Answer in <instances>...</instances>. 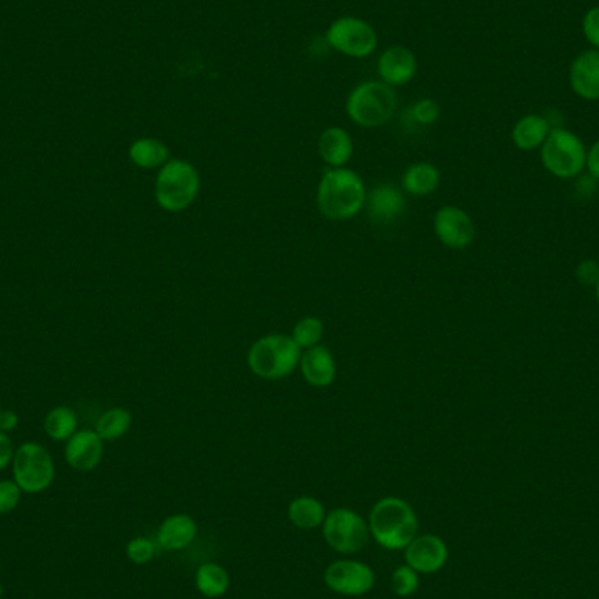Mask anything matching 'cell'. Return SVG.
I'll use <instances>...</instances> for the list:
<instances>
[{
  "label": "cell",
  "mask_w": 599,
  "mask_h": 599,
  "mask_svg": "<svg viewBox=\"0 0 599 599\" xmlns=\"http://www.w3.org/2000/svg\"><path fill=\"white\" fill-rule=\"evenodd\" d=\"M367 188L360 174L347 167L326 169L318 186V207L325 218L347 221L360 214L367 202Z\"/></svg>",
  "instance_id": "obj_1"
},
{
  "label": "cell",
  "mask_w": 599,
  "mask_h": 599,
  "mask_svg": "<svg viewBox=\"0 0 599 599\" xmlns=\"http://www.w3.org/2000/svg\"><path fill=\"white\" fill-rule=\"evenodd\" d=\"M368 528L375 542L384 549L403 550L416 538L419 521L410 503L388 496L377 501L370 510Z\"/></svg>",
  "instance_id": "obj_2"
},
{
  "label": "cell",
  "mask_w": 599,
  "mask_h": 599,
  "mask_svg": "<svg viewBox=\"0 0 599 599\" xmlns=\"http://www.w3.org/2000/svg\"><path fill=\"white\" fill-rule=\"evenodd\" d=\"M300 358L302 349L296 346L291 335L272 333L254 342L247 353V365L261 379L279 381L300 367Z\"/></svg>",
  "instance_id": "obj_3"
},
{
  "label": "cell",
  "mask_w": 599,
  "mask_h": 599,
  "mask_svg": "<svg viewBox=\"0 0 599 599\" xmlns=\"http://www.w3.org/2000/svg\"><path fill=\"white\" fill-rule=\"evenodd\" d=\"M200 186V174L193 163L183 158H170L156 176V204L167 212L186 211L197 200Z\"/></svg>",
  "instance_id": "obj_4"
},
{
  "label": "cell",
  "mask_w": 599,
  "mask_h": 599,
  "mask_svg": "<svg viewBox=\"0 0 599 599\" xmlns=\"http://www.w3.org/2000/svg\"><path fill=\"white\" fill-rule=\"evenodd\" d=\"M398 99L393 86L382 81H365L347 97L346 111L351 121L363 128L386 125L396 113Z\"/></svg>",
  "instance_id": "obj_5"
},
{
  "label": "cell",
  "mask_w": 599,
  "mask_h": 599,
  "mask_svg": "<svg viewBox=\"0 0 599 599\" xmlns=\"http://www.w3.org/2000/svg\"><path fill=\"white\" fill-rule=\"evenodd\" d=\"M587 149L577 135L563 127L550 130L542 146V163L559 179L577 177L585 169Z\"/></svg>",
  "instance_id": "obj_6"
},
{
  "label": "cell",
  "mask_w": 599,
  "mask_h": 599,
  "mask_svg": "<svg viewBox=\"0 0 599 599\" xmlns=\"http://www.w3.org/2000/svg\"><path fill=\"white\" fill-rule=\"evenodd\" d=\"M13 480L23 493H43L55 480V463L46 447L36 442L20 445L13 458Z\"/></svg>",
  "instance_id": "obj_7"
},
{
  "label": "cell",
  "mask_w": 599,
  "mask_h": 599,
  "mask_svg": "<svg viewBox=\"0 0 599 599\" xmlns=\"http://www.w3.org/2000/svg\"><path fill=\"white\" fill-rule=\"evenodd\" d=\"M321 528L328 547L346 556L365 549L372 536L368 522L349 508H335L330 514H326Z\"/></svg>",
  "instance_id": "obj_8"
},
{
  "label": "cell",
  "mask_w": 599,
  "mask_h": 599,
  "mask_svg": "<svg viewBox=\"0 0 599 599\" xmlns=\"http://www.w3.org/2000/svg\"><path fill=\"white\" fill-rule=\"evenodd\" d=\"M326 43L346 57L367 58L377 48V34L365 20L342 16L328 27Z\"/></svg>",
  "instance_id": "obj_9"
},
{
  "label": "cell",
  "mask_w": 599,
  "mask_h": 599,
  "mask_svg": "<svg viewBox=\"0 0 599 599\" xmlns=\"http://www.w3.org/2000/svg\"><path fill=\"white\" fill-rule=\"evenodd\" d=\"M325 584L330 591L340 596H363L372 591L375 584V573L368 564L354 559H340L330 564L325 570Z\"/></svg>",
  "instance_id": "obj_10"
},
{
  "label": "cell",
  "mask_w": 599,
  "mask_h": 599,
  "mask_svg": "<svg viewBox=\"0 0 599 599\" xmlns=\"http://www.w3.org/2000/svg\"><path fill=\"white\" fill-rule=\"evenodd\" d=\"M433 230L437 239L449 249H465L475 239L473 219L456 205H444L435 212Z\"/></svg>",
  "instance_id": "obj_11"
},
{
  "label": "cell",
  "mask_w": 599,
  "mask_h": 599,
  "mask_svg": "<svg viewBox=\"0 0 599 599\" xmlns=\"http://www.w3.org/2000/svg\"><path fill=\"white\" fill-rule=\"evenodd\" d=\"M403 550L405 564L417 573H437L449 559V549L437 535L416 536Z\"/></svg>",
  "instance_id": "obj_12"
},
{
  "label": "cell",
  "mask_w": 599,
  "mask_h": 599,
  "mask_svg": "<svg viewBox=\"0 0 599 599\" xmlns=\"http://www.w3.org/2000/svg\"><path fill=\"white\" fill-rule=\"evenodd\" d=\"M104 456V440L95 430L76 431L65 445V461L78 472H92Z\"/></svg>",
  "instance_id": "obj_13"
},
{
  "label": "cell",
  "mask_w": 599,
  "mask_h": 599,
  "mask_svg": "<svg viewBox=\"0 0 599 599\" xmlns=\"http://www.w3.org/2000/svg\"><path fill=\"white\" fill-rule=\"evenodd\" d=\"M416 71V55L403 46H393L384 51L377 62L381 81L389 86L407 85L416 76Z\"/></svg>",
  "instance_id": "obj_14"
},
{
  "label": "cell",
  "mask_w": 599,
  "mask_h": 599,
  "mask_svg": "<svg viewBox=\"0 0 599 599\" xmlns=\"http://www.w3.org/2000/svg\"><path fill=\"white\" fill-rule=\"evenodd\" d=\"M570 86L580 99L599 100V50L582 51L573 60Z\"/></svg>",
  "instance_id": "obj_15"
},
{
  "label": "cell",
  "mask_w": 599,
  "mask_h": 599,
  "mask_svg": "<svg viewBox=\"0 0 599 599\" xmlns=\"http://www.w3.org/2000/svg\"><path fill=\"white\" fill-rule=\"evenodd\" d=\"M300 372L304 375L305 381L314 388L332 386L337 377V363H335L332 351L321 344L302 351Z\"/></svg>",
  "instance_id": "obj_16"
},
{
  "label": "cell",
  "mask_w": 599,
  "mask_h": 599,
  "mask_svg": "<svg viewBox=\"0 0 599 599\" xmlns=\"http://www.w3.org/2000/svg\"><path fill=\"white\" fill-rule=\"evenodd\" d=\"M368 216L377 223H393L405 211V197L403 191L398 190L395 184H377L367 193Z\"/></svg>",
  "instance_id": "obj_17"
},
{
  "label": "cell",
  "mask_w": 599,
  "mask_h": 599,
  "mask_svg": "<svg viewBox=\"0 0 599 599\" xmlns=\"http://www.w3.org/2000/svg\"><path fill=\"white\" fill-rule=\"evenodd\" d=\"M197 536V522L186 514L170 515L160 524L156 542L163 550L179 552L186 549Z\"/></svg>",
  "instance_id": "obj_18"
},
{
  "label": "cell",
  "mask_w": 599,
  "mask_h": 599,
  "mask_svg": "<svg viewBox=\"0 0 599 599\" xmlns=\"http://www.w3.org/2000/svg\"><path fill=\"white\" fill-rule=\"evenodd\" d=\"M318 148L319 155L328 167L332 169L346 167L353 158V137L344 128L328 127L319 137Z\"/></svg>",
  "instance_id": "obj_19"
},
{
  "label": "cell",
  "mask_w": 599,
  "mask_h": 599,
  "mask_svg": "<svg viewBox=\"0 0 599 599\" xmlns=\"http://www.w3.org/2000/svg\"><path fill=\"white\" fill-rule=\"evenodd\" d=\"M550 130L552 127L545 116L528 114L515 123L514 130H512V141L522 151L542 148L543 142L549 137Z\"/></svg>",
  "instance_id": "obj_20"
},
{
  "label": "cell",
  "mask_w": 599,
  "mask_h": 599,
  "mask_svg": "<svg viewBox=\"0 0 599 599\" xmlns=\"http://www.w3.org/2000/svg\"><path fill=\"white\" fill-rule=\"evenodd\" d=\"M128 156L139 169H162L170 160V149L165 142L155 137H142L132 142L128 149Z\"/></svg>",
  "instance_id": "obj_21"
},
{
  "label": "cell",
  "mask_w": 599,
  "mask_h": 599,
  "mask_svg": "<svg viewBox=\"0 0 599 599\" xmlns=\"http://www.w3.org/2000/svg\"><path fill=\"white\" fill-rule=\"evenodd\" d=\"M403 190L414 197H426L440 186V170L428 162H417L405 170L402 179Z\"/></svg>",
  "instance_id": "obj_22"
},
{
  "label": "cell",
  "mask_w": 599,
  "mask_h": 599,
  "mask_svg": "<svg viewBox=\"0 0 599 599\" xmlns=\"http://www.w3.org/2000/svg\"><path fill=\"white\" fill-rule=\"evenodd\" d=\"M288 517L295 528L309 531V529L323 526L326 519V508L318 498L300 496L289 503Z\"/></svg>",
  "instance_id": "obj_23"
},
{
  "label": "cell",
  "mask_w": 599,
  "mask_h": 599,
  "mask_svg": "<svg viewBox=\"0 0 599 599\" xmlns=\"http://www.w3.org/2000/svg\"><path fill=\"white\" fill-rule=\"evenodd\" d=\"M195 585H197L198 592L205 598H221L230 589V575L219 564L205 563L197 570Z\"/></svg>",
  "instance_id": "obj_24"
},
{
  "label": "cell",
  "mask_w": 599,
  "mask_h": 599,
  "mask_svg": "<svg viewBox=\"0 0 599 599\" xmlns=\"http://www.w3.org/2000/svg\"><path fill=\"white\" fill-rule=\"evenodd\" d=\"M44 431L55 442H67L78 431V416L71 407H55L44 417Z\"/></svg>",
  "instance_id": "obj_25"
},
{
  "label": "cell",
  "mask_w": 599,
  "mask_h": 599,
  "mask_svg": "<svg viewBox=\"0 0 599 599\" xmlns=\"http://www.w3.org/2000/svg\"><path fill=\"white\" fill-rule=\"evenodd\" d=\"M132 421L134 417L130 414V410L114 407L99 417V421L95 424V431L104 442H113L127 435L128 430L132 428Z\"/></svg>",
  "instance_id": "obj_26"
},
{
  "label": "cell",
  "mask_w": 599,
  "mask_h": 599,
  "mask_svg": "<svg viewBox=\"0 0 599 599\" xmlns=\"http://www.w3.org/2000/svg\"><path fill=\"white\" fill-rule=\"evenodd\" d=\"M323 337H325V323L316 316H305L300 319L291 333V339L295 340L296 346L302 351L319 346Z\"/></svg>",
  "instance_id": "obj_27"
},
{
  "label": "cell",
  "mask_w": 599,
  "mask_h": 599,
  "mask_svg": "<svg viewBox=\"0 0 599 599\" xmlns=\"http://www.w3.org/2000/svg\"><path fill=\"white\" fill-rule=\"evenodd\" d=\"M391 587L396 596L400 598H409L419 589V577L417 571L412 570L407 564L398 566L393 575H391Z\"/></svg>",
  "instance_id": "obj_28"
},
{
  "label": "cell",
  "mask_w": 599,
  "mask_h": 599,
  "mask_svg": "<svg viewBox=\"0 0 599 599\" xmlns=\"http://www.w3.org/2000/svg\"><path fill=\"white\" fill-rule=\"evenodd\" d=\"M156 545L146 536H137L127 545V556L134 564H146L155 557Z\"/></svg>",
  "instance_id": "obj_29"
},
{
  "label": "cell",
  "mask_w": 599,
  "mask_h": 599,
  "mask_svg": "<svg viewBox=\"0 0 599 599\" xmlns=\"http://www.w3.org/2000/svg\"><path fill=\"white\" fill-rule=\"evenodd\" d=\"M22 487L15 480H0V515L13 512L22 500Z\"/></svg>",
  "instance_id": "obj_30"
},
{
  "label": "cell",
  "mask_w": 599,
  "mask_h": 599,
  "mask_svg": "<svg viewBox=\"0 0 599 599\" xmlns=\"http://www.w3.org/2000/svg\"><path fill=\"white\" fill-rule=\"evenodd\" d=\"M410 113L419 125H433L440 118V106L435 100H417L416 104L410 109Z\"/></svg>",
  "instance_id": "obj_31"
},
{
  "label": "cell",
  "mask_w": 599,
  "mask_h": 599,
  "mask_svg": "<svg viewBox=\"0 0 599 599\" xmlns=\"http://www.w3.org/2000/svg\"><path fill=\"white\" fill-rule=\"evenodd\" d=\"M582 32L594 50H599V6L591 8L582 20Z\"/></svg>",
  "instance_id": "obj_32"
},
{
  "label": "cell",
  "mask_w": 599,
  "mask_h": 599,
  "mask_svg": "<svg viewBox=\"0 0 599 599\" xmlns=\"http://www.w3.org/2000/svg\"><path fill=\"white\" fill-rule=\"evenodd\" d=\"M577 279L585 286H596L599 281V263L594 260L580 261L577 267Z\"/></svg>",
  "instance_id": "obj_33"
},
{
  "label": "cell",
  "mask_w": 599,
  "mask_h": 599,
  "mask_svg": "<svg viewBox=\"0 0 599 599\" xmlns=\"http://www.w3.org/2000/svg\"><path fill=\"white\" fill-rule=\"evenodd\" d=\"M15 445L6 431H0V470L8 468L15 458Z\"/></svg>",
  "instance_id": "obj_34"
},
{
  "label": "cell",
  "mask_w": 599,
  "mask_h": 599,
  "mask_svg": "<svg viewBox=\"0 0 599 599\" xmlns=\"http://www.w3.org/2000/svg\"><path fill=\"white\" fill-rule=\"evenodd\" d=\"M575 188H577L578 197L582 198V200H589L598 191V179L592 177L591 174L589 176H582L578 179Z\"/></svg>",
  "instance_id": "obj_35"
},
{
  "label": "cell",
  "mask_w": 599,
  "mask_h": 599,
  "mask_svg": "<svg viewBox=\"0 0 599 599\" xmlns=\"http://www.w3.org/2000/svg\"><path fill=\"white\" fill-rule=\"evenodd\" d=\"M585 167L589 170L592 177H596L599 181V141L592 144L591 149L587 151V162Z\"/></svg>",
  "instance_id": "obj_36"
},
{
  "label": "cell",
  "mask_w": 599,
  "mask_h": 599,
  "mask_svg": "<svg viewBox=\"0 0 599 599\" xmlns=\"http://www.w3.org/2000/svg\"><path fill=\"white\" fill-rule=\"evenodd\" d=\"M16 426H18V416L15 412L2 410V414H0V431L8 433V431L15 430Z\"/></svg>",
  "instance_id": "obj_37"
},
{
  "label": "cell",
  "mask_w": 599,
  "mask_h": 599,
  "mask_svg": "<svg viewBox=\"0 0 599 599\" xmlns=\"http://www.w3.org/2000/svg\"><path fill=\"white\" fill-rule=\"evenodd\" d=\"M594 288H596V298H598V302H599V281H598V284H596V286H594Z\"/></svg>",
  "instance_id": "obj_38"
},
{
  "label": "cell",
  "mask_w": 599,
  "mask_h": 599,
  "mask_svg": "<svg viewBox=\"0 0 599 599\" xmlns=\"http://www.w3.org/2000/svg\"><path fill=\"white\" fill-rule=\"evenodd\" d=\"M0 414H2V409H0Z\"/></svg>",
  "instance_id": "obj_39"
}]
</instances>
